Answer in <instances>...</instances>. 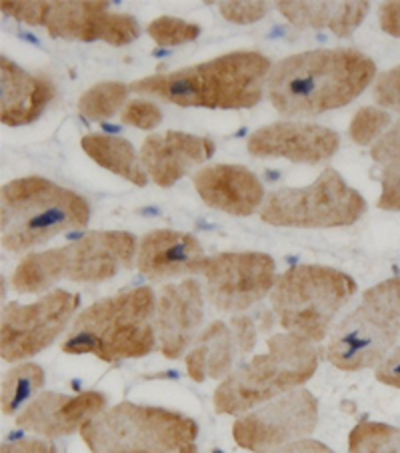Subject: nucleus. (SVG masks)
<instances>
[{
  "instance_id": "obj_1",
  "label": "nucleus",
  "mask_w": 400,
  "mask_h": 453,
  "mask_svg": "<svg viewBox=\"0 0 400 453\" xmlns=\"http://www.w3.org/2000/svg\"><path fill=\"white\" fill-rule=\"evenodd\" d=\"M376 77L371 57L357 49H319L286 57L268 74L273 107L284 117H316L351 104Z\"/></svg>"
},
{
  "instance_id": "obj_2",
  "label": "nucleus",
  "mask_w": 400,
  "mask_h": 453,
  "mask_svg": "<svg viewBox=\"0 0 400 453\" xmlns=\"http://www.w3.org/2000/svg\"><path fill=\"white\" fill-rule=\"evenodd\" d=\"M270 71V60L260 52L237 50L186 69L134 81L131 90L178 107L251 109L260 103Z\"/></svg>"
},
{
  "instance_id": "obj_3",
  "label": "nucleus",
  "mask_w": 400,
  "mask_h": 453,
  "mask_svg": "<svg viewBox=\"0 0 400 453\" xmlns=\"http://www.w3.org/2000/svg\"><path fill=\"white\" fill-rule=\"evenodd\" d=\"M155 315L156 296L148 287L101 299L74 319L63 342V351L94 355L107 364L147 357L158 343Z\"/></svg>"
},
{
  "instance_id": "obj_4",
  "label": "nucleus",
  "mask_w": 400,
  "mask_h": 453,
  "mask_svg": "<svg viewBox=\"0 0 400 453\" xmlns=\"http://www.w3.org/2000/svg\"><path fill=\"white\" fill-rule=\"evenodd\" d=\"M88 221L85 197L49 179H14L3 187L0 239L6 251H28L60 233L85 229Z\"/></svg>"
},
{
  "instance_id": "obj_5",
  "label": "nucleus",
  "mask_w": 400,
  "mask_h": 453,
  "mask_svg": "<svg viewBox=\"0 0 400 453\" xmlns=\"http://www.w3.org/2000/svg\"><path fill=\"white\" fill-rule=\"evenodd\" d=\"M267 345V353L246 361L218 385L213 395L216 413L243 415L313 380L321 359L316 343L284 331Z\"/></svg>"
},
{
  "instance_id": "obj_6",
  "label": "nucleus",
  "mask_w": 400,
  "mask_h": 453,
  "mask_svg": "<svg viewBox=\"0 0 400 453\" xmlns=\"http://www.w3.org/2000/svg\"><path fill=\"white\" fill-rule=\"evenodd\" d=\"M90 453H199V424L164 407L123 402L80 429Z\"/></svg>"
},
{
  "instance_id": "obj_7",
  "label": "nucleus",
  "mask_w": 400,
  "mask_h": 453,
  "mask_svg": "<svg viewBox=\"0 0 400 453\" xmlns=\"http://www.w3.org/2000/svg\"><path fill=\"white\" fill-rule=\"evenodd\" d=\"M357 289V281L344 271L294 265L276 279L275 289L270 291V305L286 334L319 345Z\"/></svg>"
},
{
  "instance_id": "obj_8",
  "label": "nucleus",
  "mask_w": 400,
  "mask_h": 453,
  "mask_svg": "<svg viewBox=\"0 0 400 453\" xmlns=\"http://www.w3.org/2000/svg\"><path fill=\"white\" fill-rule=\"evenodd\" d=\"M400 337V277L371 287L360 303L332 329L324 355L343 372L382 364Z\"/></svg>"
},
{
  "instance_id": "obj_9",
  "label": "nucleus",
  "mask_w": 400,
  "mask_h": 453,
  "mask_svg": "<svg viewBox=\"0 0 400 453\" xmlns=\"http://www.w3.org/2000/svg\"><path fill=\"white\" fill-rule=\"evenodd\" d=\"M366 201L346 185L341 173L327 169L313 185L278 188L264 199L260 219L273 226L330 229L354 225L365 215Z\"/></svg>"
},
{
  "instance_id": "obj_10",
  "label": "nucleus",
  "mask_w": 400,
  "mask_h": 453,
  "mask_svg": "<svg viewBox=\"0 0 400 453\" xmlns=\"http://www.w3.org/2000/svg\"><path fill=\"white\" fill-rule=\"evenodd\" d=\"M79 303L77 293L66 289L50 291L30 305L12 301L0 321V357L17 364L47 349L69 326Z\"/></svg>"
},
{
  "instance_id": "obj_11",
  "label": "nucleus",
  "mask_w": 400,
  "mask_h": 453,
  "mask_svg": "<svg viewBox=\"0 0 400 453\" xmlns=\"http://www.w3.org/2000/svg\"><path fill=\"white\" fill-rule=\"evenodd\" d=\"M319 426V402L308 389L289 394L243 415L232 426L238 448L253 453H270L292 441L306 440Z\"/></svg>"
},
{
  "instance_id": "obj_12",
  "label": "nucleus",
  "mask_w": 400,
  "mask_h": 453,
  "mask_svg": "<svg viewBox=\"0 0 400 453\" xmlns=\"http://www.w3.org/2000/svg\"><path fill=\"white\" fill-rule=\"evenodd\" d=\"M205 296L221 313H243L276 285V263L267 253H218L200 265Z\"/></svg>"
},
{
  "instance_id": "obj_13",
  "label": "nucleus",
  "mask_w": 400,
  "mask_h": 453,
  "mask_svg": "<svg viewBox=\"0 0 400 453\" xmlns=\"http://www.w3.org/2000/svg\"><path fill=\"white\" fill-rule=\"evenodd\" d=\"M57 283H102L132 267L137 239L126 231H90L71 245L47 249Z\"/></svg>"
},
{
  "instance_id": "obj_14",
  "label": "nucleus",
  "mask_w": 400,
  "mask_h": 453,
  "mask_svg": "<svg viewBox=\"0 0 400 453\" xmlns=\"http://www.w3.org/2000/svg\"><path fill=\"white\" fill-rule=\"evenodd\" d=\"M49 35L66 41H104L125 47L139 39L140 27L131 14L109 12V3H49L44 19Z\"/></svg>"
},
{
  "instance_id": "obj_15",
  "label": "nucleus",
  "mask_w": 400,
  "mask_h": 453,
  "mask_svg": "<svg viewBox=\"0 0 400 453\" xmlns=\"http://www.w3.org/2000/svg\"><path fill=\"white\" fill-rule=\"evenodd\" d=\"M205 319V293L196 279L166 285L156 297L155 327L158 347L166 359H180L199 339Z\"/></svg>"
},
{
  "instance_id": "obj_16",
  "label": "nucleus",
  "mask_w": 400,
  "mask_h": 453,
  "mask_svg": "<svg viewBox=\"0 0 400 453\" xmlns=\"http://www.w3.org/2000/svg\"><path fill=\"white\" fill-rule=\"evenodd\" d=\"M341 147L332 128L313 123H273L259 128L246 142L253 157H281L298 165L330 161Z\"/></svg>"
},
{
  "instance_id": "obj_17",
  "label": "nucleus",
  "mask_w": 400,
  "mask_h": 453,
  "mask_svg": "<svg viewBox=\"0 0 400 453\" xmlns=\"http://www.w3.org/2000/svg\"><path fill=\"white\" fill-rule=\"evenodd\" d=\"M104 410H107V397L98 391H85L74 397L42 391L19 415L17 426L25 432L55 440L80 432Z\"/></svg>"
},
{
  "instance_id": "obj_18",
  "label": "nucleus",
  "mask_w": 400,
  "mask_h": 453,
  "mask_svg": "<svg viewBox=\"0 0 400 453\" xmlns=\"http://www.w3.org/2000/svg\"><path fill=\"white\" fill-rule=\"evenodd\" d=\"M205 249L191 233L158 229L147 233L139 243L137 269L148 281L196 275L205 261Z\"/></svg>"
},
{
  "instance_id": "obj_19",
  "label": "nucleus",
  "mask_w": 400,
  "mask_h": 453,
  "mask_svg": "<svg viewBox=\"0 0 400 453\" xmlns=\"http://www.w3.org/2000/svg\"><path fill=\"white\" fill-rule=\"evenodd\" d=\"M213 153L215 142L210 139L169 131L145 139L140 149V163L158 187H172L196 165L208 161Z\"/></svg>"
},
{
  "instance_id": "obj_20",
  "label": "nucleus",
  "mask_w": 400,
  "mask_h": 453,
  "mask_svg": "<svg viewBox=\"0 0 400 453\" xmlns=\"http://www.w3.org/2000/svg\"><path fill=\"white\" fill-rule=\"evenodd\" d=\"M192 180L200 199L226 215L248 217L264 203L259 177L240 165H210L196 173Z\"/></svg>"
},
{
  "instance_id": "obj_21",
  "label": "nucleus",
  "mask_w": 400,
  "mask_h": 453,
  "mask_svg": "<svg viewBox=\"0 0 400 453\" xmlns=\"http://www.w3.org/2000/svg\"><path fill=\"white\" fill-rule=\"evenodd\" d=\"M55 99V85L42 74H30L6 57L0 58V120L22 127L39 119Z\"/></svg>"
},
{
  "instance_id": "obj_22",
  "label": "nucleus",
  "mask_w": 400,
  "mask_h": 453,
  "mask_svg": "<svg viewBox=\"0 0 400 453\" xmlns=\"http://www.w3.org/2000/svg\"><path fill=\"white\" fill-rule=\"evenodd\" d=\"M240 349L235 331L224 321H213L194 342L192 351L186 355V373L196 383L205 380H226L232 373Z\"/></svg>"
},
{
  "instance_id": "obj_23",
  "label": "nucleus",
  "mask_w": 400,
  "mask_h": 453,
  "mask_svg": "<svg viewBox=\"0 0 400 453\" xmlns=\"http://www.w3.org/2000/svg\"><path fill=\"white\" fill-rule=\"evenodd\" d=\"M276 9L298 28H328L341 39L351 36L371 11V3H276Z\"/></svg>"
},
{
  "instance_id": "obj_24",
  "label": "nucleus",
  "mask_w": 400,
  "mask_h": 453,
  "mask_svg": "<svg viewBox=\"0 0 400 453\" xmlns=\"http://www.w3.org/2000/svg\"><path fill=\"white\" fill-rule=\"evenodd\" d=\"M82 150L96 165H101L102 169L131 180L132 185L145 187L148 183V173L142 167L137 153H134V147L123 137H115V134H87L82 139Z\"/></svg>"
},
{
  "instance_id": "obj_25",
  "label": "nucleus",
  "mask_w": 400,
  "mask_h": 453,
  "mask_svg": "<svg viewBox=\"0 0 400 453\" xmlns=\"http://www.w3.org/2000/svg\"><path fill=\"white\" fill-rule=\"evenodd\" d=\"M44 385V372L36 364H20L6 372L0 391L3 415H14L33 399Z\"/></svg>"
},
{
  "instance_id": "obj_26",
  "label": "nucleus",
  "mask_w": 400,
  "mask_h": 453,
  "mask_svg": "<svg viewBox=\"0 0 400 453\" xmlns=\"http://www.w3.org/2000/svg\"><path fill=\"white\" fill-rule=\"evenodd\" d=\"M349 453H400V429L379 421H360L349 435Z\"/></svg>"
},
{
  "instance_id": "obj_27",
  "label": "nucleus",
  "mask_w": 400,
  "mask_h": 453,
  "mask_svg": "<svg viewBox=\"0 0 400 453\" xmlns=\"http://www.w3.org/2000/svg\"><path fill=\"white\" fill-rule=\"evenodd\" d=\"M131 87L123 82H101L88 88L79 101V112L88 120H107L123 107Z\"/></svg>"
},
{
  "instance_id": "obj_28",
  "label": "nucleus",
  "mask_w": 400,
  "mask_h": 453,
  "mask_svg": "<svg viewBox=\"0 0 400 453\" xmlns=\"http://www.w3.org/2000/svg\"><path fill=\"white\" fill-rule=\"evenodd\" d=\"M390 112L376 107H362L351 120V139L357 142V145L366 147L371 145V142L379 141L384 131L390 127Z\"/></svg>"
},
{
  "instance_id": "obj_29",
  "label": "nucleus",
  "mask_w": 400,
  "mask_h": 453,
  "mask_svg": "<svg viewBox=\"0 0 400 453\" xmlns=\"http://www.w3.org/2000/svg\"><path fill=\"white\" fill-rule=\"evenodd\" d=\"M148 35L158 47H178L200 36V27L175 17H161L148 25Z\"/></svg>"
},
{
  "instance_id": "obj_30",
  "label": "nucleus",
  "mask_w": 400,
  "mask_h": 453,
  "mask_svg": "<svg viewBox=\"0 0 400 453\" xmlns=\"http://www.w3.org/2000/svg\"><path fill=\"white\" fill-rule=\"evenodd\" d=\"M120 120L131 127L142 128V131H153L162 123V112L153 101L137 99L126 104L125 111L120 112Z\"/></svg>"
},
{
  "instance_id": "obj_31",
  "label": "nucleus",
  "mask_w": 400,
  "mask_h": 453,
  "mask_svg": "<svg viewBox=\"0 0 400 453\" xmlns=\"http://www.w3.org/2000/svg\"><path fill=\"white\" fill-rule=\"evenodd\" d=\"M373 96L376 104L400 112V66L382 73L374 82Z\"/></svg>"
},
{
  "instance_id": "obj_32",
  "label": "nucleus",
  "mask_w": 400,
  "mask_h": 453,
  "mask_svg": "<svg viewBox=\"0 0 400 453\" xmlns=\"http://www.w3.org/2000/svg\"><path fill=\"white\" fill-rule=\"evenodd\" d=\"M371 157L376 163L382 165L384 169L400 163V119L374 142L371 149Z\"/></svg>"
},
{
  "instance_id": "obj_33",
  "label": "nucleus",
  "mask_w": 400,
  "mask_h": 453,
  "mask_svg": "<svg viewBox=\"0 0 400 453\" xmlns=\"http://www.w3.org/2000/svg\"><path fill=\"white\" fill-rule=\"evenodd\" d=\"M268 3H218V11H221L223 17L235 22V25L259 22L268 12Z\"/></svg>"
},
{
  "instance_id": "obj_34",
  "label": "nucleus",
  "mask_w": 400,
  "mask_h": 453,
  "mask_svg": "<svg viewBox=\"0 0 400 453\" xmlns=\"http://www.w3.org/2000/svg\"><path fill=\"white\" fill-rule=\"evenodd\" d=\"M0 9L4 14L17 19L30 27H44V19H47L49 3H17V0H4L0 3Z\"/></svg>"
},
{
  "instance_id": "obj_35",
  "label": "nucleus",
  "mask_w": 400,
  "mask_h": 453,
  "mask_svg": "<svg viewBox=\"0 0 400 453\" xmlns=\"http://www.w3.org/2000/svg\"><path fill=\"white\" fill-rule=\"evenodd\" d=\"M379 209L400 211V163L382 171V195Z\"/></svg>"
},
{
  "instance_id": "obj_36",
  "label": "nucleus",
  "mask_w": 400,
  "mask_h": 453,
  "mask_svg": "<svg viewBox=\"0 0 400 453\" xmlns=\"http://www.w3.org/2000/svg\"><path fill=\"white\" fill-rule=\"evenodd\" d=\"M230 327H232V331H235V337H237V343L240 349V357H245V355L251 353L256 345L254 321L246 315H237V317H232Z\"/></svg>"
},
{
  "instance_id": "obj_37",
  "label": "nucleus",
  "mask_w": 400,
  "mask_h": 453,
  "mask_svg": "<svg viewBox=\"0 0 400 453\" xmlns=\"http://www.w3.org/2000/svg\"><path fill=\"white\" fill-rule=\"evenodd\" d=\"M376 381L389 385L392 389H400V347L392 349L382 364L376 365Z\"/></svg>"
},
{
  "instance_id": "obj_38",
  "label": "nucleus",
  "mask_w": 400,
  "mask_h": 453,
  "mask_svg": "<svg viewBox=\"0 0 400 453\" xmlns=\"http://www.w3.org/2000/svg\"><path fill=\"white\" fill-rule=\"evenodd\" d=\"M0 453H57V448L47 440H39V437H28V440L3 443Z\"/></svg>"
},
{
  "instance_id": "obj_39",
  "label": "nucleus",
  "mask_w": 400,
  "mask_h": 453,
  "mask_svg": "<svg viewBox=\"0 0 400 453\" xmlns=\"http://www.w3.org/2000/svg\"><path fill=\"white\" fill-rule=\"evenodd\" d=\"M379 17L384 33L400 39V3H384L381 6Z\"/></svg>"
},
{
  "instance_id": "obj_40",
  "label": "nucleus",
  "mask_w": 400,
  "mask_h": 453,
  "mask_svg": "<svg viewBox=\"0 0 400 453\" xmlns=\"http://www.w3.org/2000/svg\"><path fill=\"white\" fill-rule=\"evenodd\" d=\"M270 453H335V449H330L327 443L316 440H298Z\"/></svg>"
}]
</instances>
